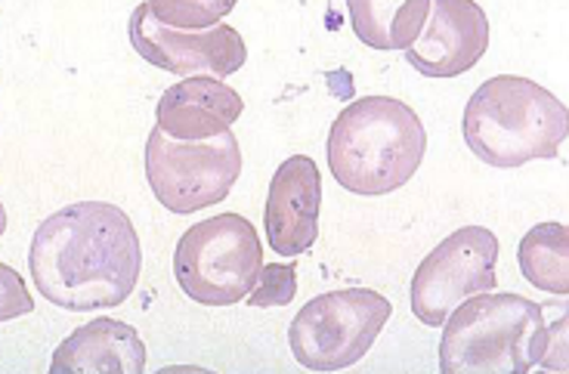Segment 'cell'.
Returning <instances> with one entry per match:
<instances>
[{"label": "cell", "mask_w": 569, "mask_h": 374, "mask_svg": "<svg viewBox=\"0 0 569 374\" xmlns=\"http://www.w3.org/2000/svg\"><path fill=\"white\" fill-rule=\"evenodd\" d=\"M142 270L137 226L118 204L74 202L41 220L29 247V273L41 297L93 313L128 301Z\"/></svg>", "instance_id": "6da1fadb"}, {"label": "cell", "mask_w": 569, "mask_h": 374, "mask_svg": "<svg viewBox=\"0 0 569 374\" xmlns=\"http://www.w3.org/2000/svg\"><path fill=\"white\" fill-rule=\"evenodd\" d=\"M440 372L527 374L545 362L551 325L539 303L513 291H480L440 325Z\"/></svg>", "instance_id": "277c9868"}, {"label": "cell", "mask_w": 569, "mask_h": 374, "mask_svg": "<svg viewBox=\"0 0 569 374\" xmlns=\"http://www.w3.org/2000/svg\"><path fill=\"white\" fill-rule=\"evenodd\" d=\"M465 143L489 168L555 159L569 137V112L551 90L520 74H496L470 93L461 118Z\"/></svg>", "instance_id": "3957f363"}, {"label": "cell", "mask_w": 569, "mask_h": 374, "mask_svg": "<svg viewBox=\"0 0 569 374\" xmlns=\"http://www.w3.org/2000/svg\"><path fill=\"white\" fill-rule=\"evenodd\" d=\"M146 344L133 325L121 319L100 316L62 341L50 356V372H114L140 374L146 372Z\"/></svg>", "instance_id": "4fadbf2b"}, {"label": "cell", "mask_w": 569, "mask_h": 374, "mask_svg": "<svg viewBox=\"0 0 569 374\" xmlns=\"http://www.w3.org/2000/svg\"><path fill=\"white\" fill-rule=\"evenodd\" d=\"M239 0H146L149 13L171 29L201 31L220 26Z\"/></svg>", "instance_id": "2e32d148"}, {"label": "cell", "mask_w": 569, "mask_h": 374, "mask_svg": "<svg viewBox=\"0 0 569 374\" xmlns=\"http://www.w3.org/2000/svg\"><path fill=\"white\" fill-rule=\"evenodd\" d=\"M239 90L211 74H189L171 84L156 105V128L173 140H211L242 118Z\"/></svg>", "instance_id": "7c38bea8"}, {"label": "cell", "mask_w": 569, "mask_h": 374, "mask_svg": "<svg viewBox=\"0 0 569 374\" xmlns=\"http://www.w3.org/2000/svg\"><path fill=\"white\" fill-rule=\"evenodd\" d=\"M298 294V270L291 263H270L260 266L254 289L248 291L244 303L257 310H270V306H288Z\"/></svg>", "instance_id": "e0dca14e"}, {"label": "cell", "mask_w": 569, "mask_h": 374, "mask_svg": "<svg viewBox=\"0 0 569 374\" xmlns=\"http://www.w3.org/2000/svg\"><path fill=\"white\" fill-rule=\"evenodd\" d=\"M322 216V173L310 155L284 159L270 180L263 208L267 242L282 257L307 254L319 239Z\"/></svg>", "instance_id": "8fae6325"}, {"label": "cell", "mask_w": 569, "mask_h": 374, "mask_svg": "<svg viewBox=\"0 0 569 374\" xmlns=\"http://www.w3.org/2000/svg\"><path fill=\"white\" fill-rule=\"evenodd\" d=\"M393 306L371 289L326 291L303 303L288 325V346L310 372H341L362 360L385 332Z\"/></svg>", "instance_id": "52a82bcc"}, {"label": "cell", "mask_w": 569, "mask_h": 374, "mask_svg": "<svg viewBox=\"0 0 569 374\" xmlns=\"http://www.w3.org/2000/svg\"><path fill=\"white\" fill-rule=\"evenodd\" d=\"M242 176V149L232 130L211 140H173L161 128L146 140V180L161 208L196 214L227 199Z\"/></svg>", "instance_id": "8992f818"}, {"label": "cell", "mask_w": 569, "mask_h": 374, "mask_svg": "<svg viewBox=\"0 0 569 374\" xmlns=\"http://www.w3.org/2000/svg\"><path fill=\"white\" fill-rule=\"evenodd\" d=\"M34 310V297L26 289L22 273H16L13 266L0 263V322H13L19 316H29Z\"/></svg>", "instance_id": "ac0fdd59"}, {"label": "cell", "mask_w": 569, "mask_h": 374, "mask_svg": "<svg viewBox=\"0 0 569 374\" xmlns=\"http://www.w3.org/2000/svg\"><path fill=\"white\" fill-rule=\"evenodd\" d=\"M347 13L353 34L366 47L397 53L409 50L421 34L430 0H347Z\"/></svg>", "instance_id": "5bb4252c"}, {"label": "cell", "mask_w": 569, "mask_h": 374, "mask_svg": "<svg viewBox=\"0 0 569 374\" xmlns=\"http://www.w3.org/2000/svg\"><path fill=\"white\" fill-rule=\"evenodd\" d=\"M489 50V16L477 0H430L421 34L406 62L425 78H458L470 72Z\"/></svg>", "instance_id": "30bf717a"}, {"label": "cell", "mask_w": 569, "mask_h": 374, "mask_svg": "<svg viewBox=\"0 0 569 374\" xmlns=\"http://www.w3.org/2000/svg\"><path fill=\"white\" fill-rule=\"evenodd\" d=\"M263 266V245L254 223L242 214H213L180 235L173 275L189 301L232 306L254 289Z\"/></svg>", "instance_id": "5b68a950"}, {"label": "cell", "mask_w": 569, "mask_h": 374, "mask_svg": "<svg viewBox=\"0 0 569 374\" xmlns=\"http://www.w3.org/2000/svg\"><path fill=\"white\" fill-rule=\"evenodd\" d=\"M7 232V208H3V202H0V235Z\"/></svg>", "instance_id": "d6986e66"}, {"label": "cell", "mask_w": 569, "mask_h": 374, "mask_svg": "<svg viewBox=\"0 0 569 374\" xmlns=\"http://www.w3.org/2000/svg\"><path fill=\"white\" fill-rule=\"evenodd\" d=\"M128 34L137 57L161 72L183 74V78L189 74L229 78L248 62L244 38L232 26L220 22V26L201 31L171 29V26L158 22L146 3H140L130 13Z\"/></svg>", "instance_id": "9c48e42d"}, {"label": "cell", "mask_w": 569, "mask_h": 374, "mask_svg": "<svg viewBox=\"0 0 569 374\" xmlns=\"http://www.w3.org/2000/svg\"><path fill=\"white\" fill-rule=\"evenodd\" d=\"M520 273L532 289L555 297L569 294V230L563 223H539L520 239Z\"/></svg>", "instance_id": "9a60e30c"}, {"label": "cell", "mask_w": 569, "mask_h": 374, "mask_svg": "<svg viewBox=\"0 0 569 374\" xmlns=\"http://www.w3.org/2000/svg\"><path fill=\"white\" fill-rule=\"evenodd\" d=\"M498 239L486 226H461L433 247L412 275V313L440 328L458 303L496 289Z\"/></svg>", "instance_id": "ba28073f"}, {"label": "cell", "mask_w": 569, "mask_h": 374, "mask_svg": "<svg viewBox=\"0 0 569 374\" xmlns=\"http://www.w3.org/2000/svg\"><path fill=\"white\" fill-rule=\"evenodd\" d=\"M328 171L353 195H390L412 180L427 152V130L412 105L359 97L328 130Z\"/></svg>", "instance_id": "7a4b0ae2"}]
</instances>
